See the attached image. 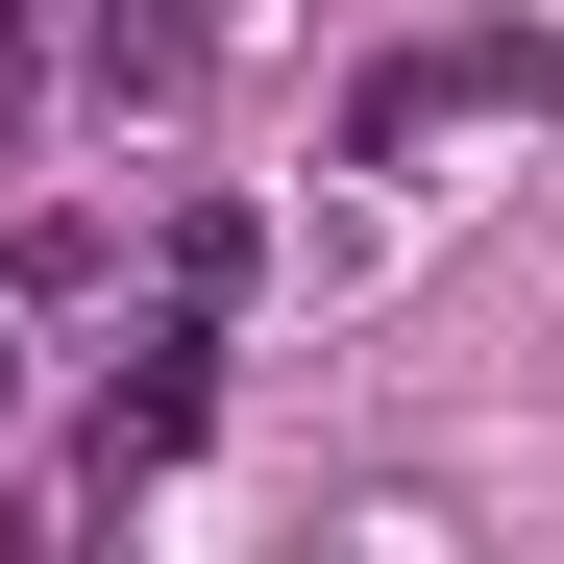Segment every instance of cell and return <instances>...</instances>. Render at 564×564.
<instances>
[{
	"label": "cell",
	"instance_id": "6da1fadb",
	"mask_svg": "<svg viewBox=\"0 0 564 564\" xmlns=\"http://www.w3.org/2000/svg\"><path fill=\"white\" fill-rule=\"evenodd\" d=\"M148 442H197V319H148V344L99 368V466H148Z\"/></svg>",
	"mask_w": 564,
	"mask_h": 564
},
{
	"label": "cell",
	"instance_id": "7a4b0ae2",
	"mask_svg": "<svg viewBox=\"0 0 564 564\" xmlns=\"http://www.w3.org/2000/svg\"><path fill=\"white\" fill-rule=\"evenodd\" d=\"M74 74H99V99H197V25H172V0H99Z\"/></svg>",
	"mask_w": 564,
	"mask_h": 564
},
{
	"label": "cell",
	"instance_id": "3957f363",
	"mask_svg": "<svg viewBox=\"0 0 564 564\" xmlns=\"http://www.w3.org/2000/svg\"><path fill=\"white\" fill-rule=\"evenodd\" d=\"M50 123V0H0V148Z\"/></svg>",
	"mask_w": 564,
	"mask_h": 564
},
{
	"label": "cell",
	"instance_id": "277c9868",
	"mask_svg": "<svg viewBox=\"0 0 564 564\" xmlns=\"http://www.w3.org/2000/svg\"><path fill=\"white\" fill-rule=\"evenodd\" d=\"M0 417H25V344H0Z\"/></svg>",
	"mask_w": 564,
	"mask_h": 564
}]
</instances>
